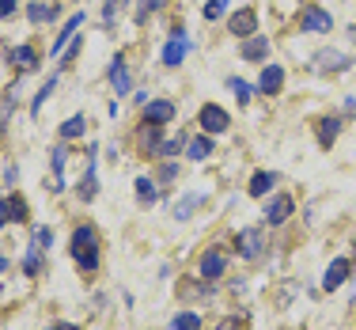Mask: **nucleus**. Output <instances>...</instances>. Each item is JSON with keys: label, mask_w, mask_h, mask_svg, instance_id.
Wrapping results in <instances>:
<instances>
[{"label": "nucleus", "mask_w": 356, "mask_h": 330, "mask_svg": "<svg viewBox=\"0 0 356 330\" xmlns=\"http://www.w3.org/2000/svg\"><path fill=\"white\" fill-rule=\"evenodd\" d=\"M69 255L80 266V274H95L103 262V243H99V228L95 224H76L72 239H69Z\"/></svg>", "instance_id": "nucleus-1"}, {"label": "nucleus", "mask_w": 356, "mask_h": 330, "mask_svg": "<svg viewBox=\"0 0 356 330\" xmlns=\"http://www.w3.org/2000/svg\"><path fill=\"white\" fill-rule=\"evenodd\" d=\"M315 69L322 76H337V72H349L353 69V54H345V49H318L315 54Z\"/></svg>", "instance_id": "nucleus-2"}, {"label": "nucleus", "mask_w": 356, "mask_h": 330, "mask_svg": "<svg viewBox=\"0 0 356 330\" xmlns=\"http://www.w3.org/2000/svg\"><path fill=\"white\" fill-rule=\"evenodd\" d=\"M197 122H201V133L216 137V133H227V125H232V114H227L224 107H216V103H205V107L197 110Z\"/></svg>", "instance_id": "nucleus-3"}, {"label": "nucleus", "mask_w": 356, "mask_h": 330, "mask_svg": "<svg viewBox=\"0 0 356 330\" xmlns=\"http://www.w3.org/2000/svg\"><path fill=\"white\" fill-rule=\"evenodd\" d=\"M300 31L303 35H326V31H334V19H330V12L322 4H307L300 15Z\"/></svg>", "instance_id": "nucleus-4"}, {"label": "nucleus", "mask_w": 356, "mask_h": 330, "mask_svg": "<svg viewBox=\"0 0 356 330\" xmlns=\"http://www.w3.org/2000/svg\"><path fill=\"white\" fill-rule=\"evenodd\" d=\"M235 251H239L247 262L261 258L266 255V232H261V228H243V232L235 235Z\"/></svg>", "instance_id": "nucleus-5"}, {"label": "nucleus", "mask_w": 356, "mask_h": 330, "mask_svg": "<svg viewBox=\"0 0 356 330\" xmlns=\"http://www.w3.org/2000/svg\"><path fill=\"white\" fill-rule=\"evenodd\" d=\"M186 49H190V35H186L182 27H175L171 38H167V46H163V54H159V61H163L167 69H178L182 57H186Z\"/></svg>", "instance_id": "nucleus-6"}, {"label": "nucleus", "mask_w": 356, "mask_h": 330, "mask_svg": "<svg viewBox=\"0 0 356 330\" xmlns=\"http://www.w3.org/2000/svg\"><path fill=\"white\" fill-rule=\"evenodd\" d=\"M106 76H110V91H114V95H129V91H133V72H129V61H125L122 54L110 61Z\"/></svg>", "instance_id": "nucleus-7"}, {"label": "nucleus", "mask_w": 356, "mask_h": 330, "mask_svg": "<svg viewBox=\"0 0 356 330\" xmlns=\"http://www.w3.org/2000/svg\"><path fill=\"white\" fill-rule=\"evenodd\" d=\"M95 159H99V148H88V171H83L80 186H76V198L88 205V201H95L99 194V175H95Z\"/></svg>", "instance_id": "nucleus-8"}, {"label": "nucleus", "mask_w": 356, "mask_h": 330, "mask_svg": "<svg viewBox=\"0 0 356 330\" xmlns=\"http://www.w3.org/2000/svg\"><path fill=\"white\" fill-rule=\"evenodd\" d=\"M8 65H12V69L19 72V76L35 72V69H38V49L31 46V42H23V46L8 49Z\"/></svg>", "instance_id": "nucleus-9"}, {"label": "nucleus", "mask_w": 356, "mask_h": 330, "mask_svg": "<svg viewBox=\"0 0 356 330\" xmlns=\"http://www.w3.org/2000/svg\"><path fill=\"white\" fill-rule=\"evenodd\" d=\"M65 159H69V148H65V141H61V145L49 148V167H54V179H46L49 194H61L65 190Z\"/></svg>", "instance_id": "nucleus-10"}, {"label": "nucleus", "mask_w": 356, "mask_h": 330, "mask_svg": "<svg viewBox=\"0 0 356 330\" xmlns=\"http://www.w3.org/2000/svg\"><path fill=\"white\" fill-rule=\"evenodd\" d=\"M224 269H227V258H224V251H205L197 262V277L201 281H216V277H224Z\"/></svg>", "instance_id": "nucleus-11"}, {"label": "nucleus", "mask_w": 356, "mask_h": 330, "mask_svg": "<svg viewBox=\"0 0 356 330\" xmlns=\"http://www.w3.org/2000/svg\"><path fill=\"white\" fill-rule=\"evenodd\" d=\"M83 27V12H76V15H69V23H65L61 31H57V38H54V46H49V57H61L65 49L76 42V31Z\"/></svg>", "instance_id": "nucleus-12"}, {"label": "nucleus", "mask_w": 356, "mask_h": 330, "mask_svg": "<svg viewBox=\"0 0 356 330\" xmlns=\"http://www.w3.org/2000/svg\"><path fill=\"white\" fill-rule=\"evenodd\" d=\"M140 122L144 125H167V122H175V103H171V99H152V103L144 107Z\"/></svg>", "instance_id": "nucleus-13"}, {"label": "nucleus", "mask_w": 356, "mask_h": 330, "mask_svg": "<svg viewBox=\"0 0 356 330\" xmlns=\"http://www.w3.org/2000/svg\"><path fill=\"white\" fill-rule=\"evenodd\" d=\"M349 269H353V262L349 258H334L326 266V277H322V292H337L345 281H349Z\"/></svg>", "instance_id": "nucleus-14"}, {"label": "nucleus", "mask_w": 356, "mask_h": 330, "mask_svg": "<svg viewBox=\"0 0 356 330\" xmlns=\"http://www.w3.org/2000/svg\"><path fill=\"white\" fill-rule=\"evenodd\" d=\"M232 35L235 38H250V35H258V12L254 8H239V12H232Z\"/></svg>", "instance_id": "nucleus-15"}, {"label": "nucleus", "mask_w": 356, "mask_h": 330, "mask_svg": "<svg viewBox=\"0 0 356 330\" xmlns=\"http://www.w3.org/2000/svg\"><path fill=\"white\" fill-rule=\"evenodd\" d=\"M292 213H296L292 194H277V198L266 205V224H284V220L292 217Z\"/></svg>", "instance_id": "nucleus-16"}, {"label": "nucleus", "mask_w": 356, "mask_h": 330, "mask_svg": "<svg viewBox=\"0 0 356 330\" xmlns=\"http://www.w3.org/2000/svg\"><path fill=\"white\" fill-rule=\"evenodd\" d=\"M254 88H258V95H277V91L284 88V69H281V65H266Z\"/></svg>", "instance_id": "nucleus-17"}, {"label": "nucleus", "mask_w": 356, "mask_h": 330, "mask_svg": "<svg viewBox=\"0 0 356 330\" xmlns=\"http://www.w3.org/2000/svg\"><path fill=\"white\" fill-rule=\"evenodd\" d=\"M239 57L243 61H254V65H261L269 57V38L266 35H250V38H243V46H239Z\"/></svg>", "instance_id": "nucleus-18"}, {"label": "nucleus", "mask_w": 356, "mask_h": 330, "mask_svg": "<svg viewBox=\"0 0 356 330\" xmlns=\"http://www.w3.org/2000/svg\"><path fill=\"white\" fill-rule=\"evenodd\" d=\"M159 129L163 125H140V133H137V148L152 159H159V145H163V133Z\"/></svg>", "instance_id": "nucleus-19"}, {"label": "nucleus", "mask_w": 356, "mask_h": 330, "mask_svg": "<svg viewBox=\"0 0 356 330\" xmlns=\"http://www.w3.org/2000/svg\"><path fill=\"white\" fill-rule=\"evenodd\" d=\"M337 133H341V118H337V114H326V118H318V129H315V137H318V145H322V148H334Z\"/></svg>", "instance_id": "nucleus-20"}, {"label": "nucleus", "mask_w": 356, "mask_h": 330, "mask_svg": "<svg viewBox=\"0 0 356 330\" xmlns=\"http://www.w3.org/2000/svg\"><path fill=\"white\" fill-rule=\"evenodd\" d=\"M277 182H281V175H277V171H254L247 194H250V198H261V194H269Z\"/></svg>", "instance_id": "nucleus-21"}, {"label": "nucleus", "mask_w": 356, "mask_h": 330, "mask_svg": "<svg viewBox=\"0 0 356 330\" xmlns=\"http://www.w3.org/2000/svg\"><path fill=\"white\" fill-rule=\"evenodd\" d=\"M23 274H27V277H42V274H46V251L35 247V243H31L27 255H23Z\"/></svg>", "instance_id": "nucleus-22"}, {"label": "nucleus", "mask_w": 356, "mask_h": 330, "mask_svg": "<svg viewBox=\"0 0 356 330\" xmlns=\"http://www.w3.org/2000/svg\"><path fill=\"white\" fill-rule=\"evenodd\" d=\"M15 103H19V84H8V88H4V99H0V129L12 122Z\"/></svg>", "instance_id": "nucleus-23"}, {"label": "nucleus", "mask_w": 356, "mask_h": 330, "mask_svg": "<svg viewBox=\"0 0 356 330\" xmlns=\"http://www.w3.org/2000/svg\"><path fill=\"white\" fill-rule=\"evenodd\" d=\"M57 133H61V141H80L83 133H88V118H83V114L65 118V122H61V129H57Z\"/></svg>", "instance_id": "nucleus-24"}, {"label": "nucleus", "mask_w": 356, "mask_h": 330, "mask_svg": "<svg viewBox=\"0 0 356 330\" xmlns=\"http://www.w3.org/2000/svg\"><path fill=\"white\" fill-rule=\"evenodd\" d=\"M213 152L216 148H213V137H209V133H197V137L186 145V156H190V159H209Z\"/></svg>", "instance_id": "nucleus-25"}, {"label": "nucleus", "mask_w": 356, "mask_h": 330, "mask_svg": "<svg viewBox=\"0 0 356 330\" xmlns=\"http://www.w3.org/2000/svg\"><path fill=\"white\" fill-rule=\"evenodd\" d=\"M8 217H12V224H27L31 220V209H27V198H23V194H12V198H8Z\"/></svg>", "instance_id": "nucleus-26"}, {"label": "nucleus", "mask_w": 356, "mask_h": 330, "mask_svg": "<svg viewBox=\"0 0 356 330\" xmlns=\"http://www.w3.org/2000/svg\"><path fill=\"white\" fill-rule=\"evenodd\" d=\"M133 194H137V201H140V205H156V201H159L156 179H137V182H133Z\"/></svg>", "instance_id": "nucleus-27"}, {"label": "nucleus", "mask_w": 356, "mask_h": 330, "mask_svg": "<svg viewBox=\"0 0 356 330\" xmlns=\"http://www.w3.org/2000/svg\"><path fill=\"white\" fill-rule=\"evenodd\" d=\"M54 91H57V76H49V80L35 91V99H31V118H38V114H42V107H46V99L54 95Z\"/></svg>", "instance_id": "nucleus-28"}, {"label": "nucleus", "mask_w": 356, "mask_h": 330, "mask_svg": "<svg viewBox=\"0 0 356 330\" xmlns=\"http://www.w3.org/2000/svg\"><path fill=\"white\" fill-rule=\"evenodd\" d=\"M227 88L235 91V99H239L243 107H247L250 99H254V91H258V88H254V84H247V80H243V76H227Z\"/></svg>", "instance_id": "nucleus-29"}, {"label": "nucleus", "mask_w": 356, "mask_h": 330, "mask_svg": "<svg viewBox=\"0 0 356 330\" xmlns=\"http://www.w3.org/2000/svg\"><path fill=\"white\" fill-rule=\"evenodd\" d=\"M163 8H167V0H137V12H133V19H137V23H148L152 15L163 12Z\"/></svg>", "instance_id": "nucleus-30"}, {"label": "nucleus", "mask_w": 356, "mask_h": 330, "mask_svg": "<svg viewBox=\"0 0 356 330\" xmlns=\"http://www.w3.org/2000/svg\"><path fill=\"white\" fill-rule=\"evenodd\" d=\"M201 201H205V194H186V198L175 205V220H190V217H193V209H197Z\"/></svg>", "instance_id": "nucleus-31"}, {"label": "nucleus", "mask_w": 356, "mask_h": 330, "mask_svg": "<svg viewBox=\"0 0 356 330\" xmlns=\"http://www.w3.org/2000/svg\"><path fill=\"white\" fill-rule=\"evenodd\" d=\"M178 296H182V300H190V296H201V300H213V281H209V285H201V277H197V281H186L182 289H178Z\"/></svg>", "instance_id": "nucleus-32"}, {"label": "nucleus", "mask_w": 356, "mask_h": 330, "mask_svg": "<svg viewBox=\"0 0 356 330\" xmlns=\"http://www.w3.org/2000/svg\"><path fill=\"white\" fill-rule=\"evenodd\" d=\"M171 330H201V315L197 311H178L171 319Z\"/></svg>", "instance_id": "nucleus-33"}, {"label": "nucleus", "mask_w": 356, "mask_h": 330, "mask_svg": "<svg viewBox=\"0 0 356 330\" xmlns=\"http://www.w3.org/2000/svg\"><path fill=\"white\" fill-rule=\"evenodd\" d=\"M122 8H125V0H106V4H103V27H106V31L118 27V15H122Z\"/></svg>", "instance_id": "nucleus-34"}, {"label": "nucleus", "mask_w": 356, "mask_h": 330, "mask_svg": "<svg viewBox=\"0 0 356 330\" xmlns=\"http://www.w3.org/2000/svg\"><path fill=\"white\" fill-rule=\"evenodd\" d=\"M31 243H35V247H42V251H49V247H54V228H49V224H38L35 232H31Z\"/></svg>", "instance_id": "nucleus-35"}, {"label": "nucleus", "mask_w": 356, "mask_h": 330, "mask_svg": "<svg viewBox=\"0 0 356 330\" xmlns=\"http://www.w3.org/2000/svg\"><path fill=\"white\" fill-rule=\"evenodd\" d=\"M49 12H54V8H46L42 0H35V4H27V19L35 23V27H38V23H46V19H49Z\"/></svg>", "instance_id": "nucleus-36"}, {"label": "nucleus", "mask_w": 356, "mask_h": 330, "mask_svg": "<svg viewBox=\"0 0 356 330\" xmlns=\"http://www.w3.org/2000/svg\"><path fill=\"white\" fill-rule=\"evenodd\" d=\"M182 145H186L182 137H163V145H159V159H171V156H178V152H182Z\"/></svg>", "instance_id": "nucleus-37"}, {"label": "nucleus", "mask_w": 356, "mask_h": 330, "mask_svg": "<svg viewBox=\"0 0 356 330\" xmlns=\"http://www.w3.org/2000/svg\"><path fill=\"white\" fill-rule=\"evenodd\" d=\"M227 4H232V0H209V4H205V12H201V15H205L209 23H216L220 15L227 12Z\"/></svg>", "instance_id": "nucleus-38"}, {"label": "nucleus", "mask_w": 356, "mask_h": 330, "mask_svg": "<svg viewBox=\"0 0 356 330\" xmlns=\"http://www.w3.org/2000/svg\"><path fill=\"white\" fill-rule=\"evenodd\" d=\"M171 179H178V167L171 164V159H163V164H159V175H156V182L171 186Z\"/></svg>", "instance_id": "nucleus-39"}, {"label": "nucleus", "mask_w": 356, "mask_h": 330, "mask_svg": "<svg viewBox=\"0 0 356 330\" xmlns=\"http://www.w3.org/2000/svg\"><path fill=\"white\" fill-rule=\"evenodd\" d=\"M216 330H247V319H243V315H235V319H224V323H220Z\"/></svg>", "instance_id": "nucleus-40"}, {"label": "nucleus", "mask_w": 356, "mask_h": 330, "mask_svg": "<svg viewBox=\"0 0 356 330\" xmlns=\"http://www.w3.org/2000/svg\"><path fill=\"white\" fill-rule=\"evenodd\" d=\"M15 8H19V0H0V19H12Z\"/></svg>", "instance_id": "nucleus-41"}, {"label": "nucleus", "mask_w": 356, "mask_h": 330, "mask_svg": "<svg viewBox=\"0 0 356 330\" xmlns=\"http://www.w3.org/2000/svg\"><path fill=\"white\" fill-rule=\"evenodd\" d=\"M15 182H19V167L8 164V167H4V186H15Z\"/></svg>", "instance_id": "nucleus-42"}, {"label": "nucleus", "mask_w": 356, "mask_h": 330, "mask_svg": "<svg viewBox=\"0 0 356 330\" xmlns=\"http://www.w3.org/2000/svg\"><path fill=\"white\" fill-rule=\"evenodd\" d=\"M4 224H12V217H8V198L0 201V228H4Z\"/></svg>", "instance_id": "nucleus-43"}, {"label": "nucleus", "mask_w": 356, "mask_h": 330, "mask_svg": "<svg viewBox=\"0 0 356 330\" xmlns=\"http://www.w3.org/2000/svg\"><path fill=\"white\" fill-rule=\"evenodd\" d=\"M49 330H80V327H76V323H65V319H61V323H49Z\"/></svg>", "instance_id": "nucleus-44"}, {"label": "nucleus", "mask_w": 356, "mask_h": 330, "mask_svg": "<svg viewBox=\"0 0 356 330\" xmlns=\"http://www.w3.org/2000/svg\"><path fill=\"white\" fill-rule=\"evenodd\" d=\"M8 266H12V262H8V258H0V274H4V269H8Z\"/></svg>", "instance_id": "nucleus-45"}, {"label": "nucleus", "mask_w": 356, "mask_h": 330, "mask_svg": "<svg viewBox=\"0 0 356 330\" xmlns=\"http://www.w3.org/2000/svg\"><path fill=\"white\" fill-rule=\"evenodd\" d=\"M349 38H353V42H356V27H353V31H349Z\"/></svg>", "instance_id": "nucleus-46"}, {"label": "nucleus", "mask_w": 356, "mask_h": 330, "mask_svg": "<svg viewBox=\"0 0 356 330\" xmlns=\"http://www.w3.org/2000/svg\"><path fill=\"white\" fill-rule=\"evenodd\" d=\"M0 292H4V289H0Z\"/></svg>", "instance_id": "nucleus-47"}, {"label": "nucleus", "mask_w": 356, "mask_h": 330, "mask_svg": "<svg viewBox=\"0 0 356 330\" xmlns=\"http://www.w3.org/2000/svg\"><path fill=\"white\" fill-rule=\"evenodd\" d=\"M46 330H49V327H46Z\"/></svg>", "instance_id": "nucleus-48"}]
</instances>
